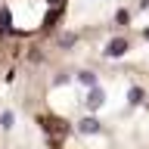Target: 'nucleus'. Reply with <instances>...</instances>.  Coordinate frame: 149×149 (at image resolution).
<instances>
[{
    "label": "nucleus",
    "mask_w": 149,
    "mask_h": 149,
    "mask_svg": "<svg viewBox=\"0 0 149 149\" xmlns=\"http://www.w3.org/2000/svg\"><path fill=\"white\" fill-rule=\"evenodd\" d=\"M81 130H96V121H93V118H87V121H81Z\"/></svg>",
    "instance_id": "obj_2"
},
{
    "label": "nucleus",
    "mask_w": 149,
    "mask_h": 149,
    "mask_svg": "<svg viewBox=\"0 0 149 149\" xmlns=\"http://www.w3.org/2000/svg\"><path fill=\"white\" fill-rule=\"evenodd\" d=\"M124 40H115V44H109V56H118V53H124Z\"/></svg>",
    "instance_id": "obj_1"
}]
</instances>
